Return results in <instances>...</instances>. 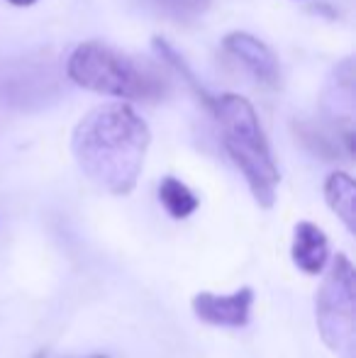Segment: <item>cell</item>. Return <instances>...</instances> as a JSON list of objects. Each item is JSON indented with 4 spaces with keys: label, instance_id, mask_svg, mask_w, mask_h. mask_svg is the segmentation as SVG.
<instances>
[{
    "label": "cell",
    "instance_id": "6da1fadb",
    "mask_svg": "<svg viewBox=\"0 0 356 358\" xmlns=\"http://www.w3.org/2000/svg\"><path fill=\"white\" fill-rule=\"evenodd\" d=\"M152 132L127 103H105L78 120L71 154L90 183L110 195H129L142 176Z\"/></svg>",
    "mask_w": 356,
    "mask_h": 358
},
{
    "label": "cell",
    "instance_id": "7a4b0ae2",
    "mask_svg": "<svg viewBox=\"0 0 356 358\" xmlns=\"http://www.w3.org/2000/svg\"><path fill=\"white\" fill-rule=\"evenodd\" d=\"M66 73L76 85L120 100L159 103L169 93V80L152 64L139 62L98 39L81 42L66 62Z\"/></svg>",
    "mask_w": 356,
    "mask_h": 358
},
{
    "label": "cell",
    "instance_id": "3957f363",
    "mask_svg": "<svg viewBox=\"0 0 356 358\" xmlns=\"http://www.w3.org/2000/svg\"><path fill=\"white\" fill-rule=\"evenodd\" d=\"M210 113L218 120L225 151L242 171L254 200L259 203V208L271 210L276 205L280 176L254 105L242 95L227 93L222 98H215Z\"/></svg>",
    "mask_w": 356,
    "mask_h": 358
},
{
    "label": "cell",
    "instance_id": "277c9868",
    "mask_svg": "<svg viewBox=\"0 0 356 358\" xmlns=\"http://www.w3.org/2000/svg\"><path fill=\"white\" fill-rule=\"evenodd\" d=\"M315 320L325 346L337 358H356V275L349 256L337 254L315 295Z\"/></svg>",
    "mask_w": 356,
    "mask_h": 358
},
{
    "label": "cell",
    "instance_id": "5b68a950",
    "mask_svg": "<svg viewBox=\"0 0 356 358\" xmlns=\"http://www.w3.org/2000/svg\"><path fill=\"white\" fill-rule=\"evenodd\" d=\"M354 103H356V90H354V62L344 59L342 64L332 69V76L327 78L322 90V110L329 120L339 127L347 144V154H354Z\"/></svg>",
    "mask_w": 356,
    "mask_h": 358
},
{
    "label": "cell",
    "instance_id": "8992f818",
    "mask_svg": "<svg viewBox=\"0 0 356 358\" xmlns=\"http://www.w3.org/2000/svg\"><path fill=\"white\" fill-rule=\"evenodd\" d=\"M254 305L252 287H239L232 295H215V292H198L193 297V315L210 327H227L242 329L249 324Z\"/></svg>",
    "mask_w": 356,
    "mask_h": 358
},
{
    "label": "cell",
    "instance_id": "52a82bcc",
    "mask_svg": "<svg viewBox=\"0 0 356 358\" xmlns=\"http://www.w3.org/2000/svg\"><path fill=\"white\" fill-rule=\"evenodd\" d=\"M225 52L232 54L237 62H242L249 69V73L254 78H259L266 85H278L280 78V69H278V59L271 52L262 39H257L249 32H229L222 42Z\"/></svg>",
    "mask_w": 356,
    "mask_h": 358
},
{
    "label": "cell",
    "instance_id": "ba28073f",
    "mask_svg": "<svg viewBox=\"0 0 356 358\" xmlns=\"http://www.w3.org/2000/svg\"><path fill=\"white\" fill-rule=\"evenodd\" d=\"M290 259L303 273L318 275L327 268L329 261V241L327 234L313 222H298L293 229V244H290Z\"/></svg>",
    "mask_w": 356,
    "mask_h": 358
},
{
    "label": "cell",
    "instance_id": "9c48e42d",
    "mask_svg": "<svg viewBox=\"0 0 356 358\" xmlns=\"http://www.w3.org/2000/svg\"><path fill=\"white\" fill-rule=\"evenodd\" d=\"M325 200H327L329 210L344 222L349 231H356V183L349 173L344 171H334L325 180Z\"/></svg>",
    "mask_w": 356,
    "mask_h": 358
},
{
    "label": "cell",
    "instance_id": "30bf717a",
    "mask_svg": "<svg viewBox=\"0 0 356 358\" xmlns=\"http://www.w3.org/2000/svg\"><path fill=\"white\" fill-rule=\"evenodd\" d=\"M144 10L169 22L190 24L210 10L213 0H139Z\"/></svg>",
    "mask_w": 356,
    "mask_h": 358
},
{
    "label": "cell",
    "instance_id": "8fae6325",
    "mask_svg": "<svg viewBox=\"0 0 356 358\" xmlns=\"http://www.w3.org/2000/svg\"><path fill=\"white\" fill-rule=\"evenodd\" d=\"M159 203L164 205L169 215L173 220H185L200 208V200L183 180L173 178V176H166V178L159 183Z\"/></svg>",
    "mask_w": 356,
    "mask_h": 358
},
{
    "label": "cell",
    "instance_id": "7c38bea8",
    "mask_svg": "<svg viewBox=\"0 0 356 358\" xmlns=\"http://www.w3.org/2000/svg\"><path fill=\"white\" fill-rule=\"evenodd\" d=\"M152 42H154V49H157L159 59H162L164 64H169V66H171L173 71H176V73L180 76V80H185V85H188V88L193 90V95L200 100V103H203V108L213 110L215 98L208 93V90L203 88V83H200V80H198V76H195L193 71H190V66H188V64H185V59L180 57V54H178L176 49H173L171 44H169L164 37H154Z\"/></svg>",
    "mask_w": 356,
    "mask_h": 358
},
{
    "label": "cell",
    "instance_id": "4fadbf2b",
    "mask_svg": "<svg viewBox=\"0 0 356 358\" xmlns=\"http://www.w3.org/2000/svg\"><path fill=\"white\" fill-rule=\"evenodd\" d=\"M295 132H298L300 142L308 146V149L313 151V154L322 156L325 161H332V159H337V156H339L337 142H334V139H329L325 132H320V129L315 127V124L298 122V124H295Z\"/></svg>",
    "mask_w": 356,
    "mask_h": 358
},
{
    "label": "cell",
    "instance_id": "5bb4252c",
    "mask_svg": "<svg viewBox=\"0 0 356 358\" xmlns=\"http://www.w3.org/2000/svg\"><path fill=\"white\" fill-rule=\"evenodd\" d=\"M10 5H15V8H29V5H34L37 0H8Z\"/></svg>",
    "mask_w": 356,
    "mask_h": 358
},
{
    "label": "cell",
    "instance_id": "9a60e30c",
    "mask_svg": "<svg viewBox=\"0 0 356 358\" xmlns=\"http://www.w3.org/2000/svg\"><path fill=\"white\" fill-rule=\"evenodd\" d=\"M34 358H44V351H39V354H37V356H34Z\"/></svg>",
    "mask_w": 356,
    "mask_h": 358
},
{
    "label": "cell",
    "instance_id": "2e32d148",
    "mask_svg": "<svg viewBox=\"0 0 356 358\" xmlns=\"http://www.w3.org/2000/svg\"><path fill=\"white\" fill-rule=\"evenodd\" d=\"M93 358H108V356H93Z\"/></svg>",
    "mask_w": 356,
    "mask_h": 358
}]
</instances>
